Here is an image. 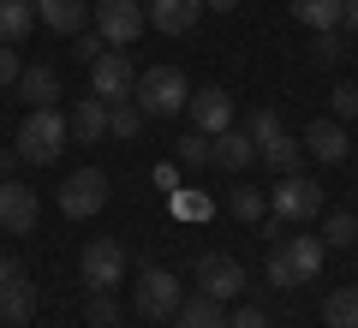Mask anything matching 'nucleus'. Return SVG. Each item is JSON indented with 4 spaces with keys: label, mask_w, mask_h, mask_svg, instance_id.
I'll list each match as a JSON object with an SVG mask.
<instances>
[{
    "label": "nucleus",
    "mask_w": 358,
    "mask_h": 328,
    "mask_svg": "<svg viewBox=\"0 0 358 328\" xmlns=\"http://www.w3.org/2000/svg\"><path fill=\"white\" fill-rule=\"evenodd\" d=\"M341 24H346V30H358V0H346V6H341Z\"/></svg>",
    "instance_id": "38"
},
{
    "label": "nucleus",
    "mask_w": 358,
    "mask_h": 328,
    "mask_svg": "<svg viewBox=\"0 0 358 328\" xmlns=\"http://www.w3.org/2000/svg\"><path fill=\"white\" fill-rule=\"evenodd\" d=\"M322 322L329 328H358V287H334L322 299Z\"/></svg>",
    "instance_id": "25"
},
{
    "label": "nucleus",
    "mask_w": 358,
    "mask_h": 328,
    "mask_svg": "<svg viewBox=\"0 0 358 328\" xmlns=\"http://www.w3.org/2000/svg\"><path fill=\"white\" fill-rule=\"evenodd\" d=\"M143 13L162 36H185V30L203 18V0H143Z\"/></svg>",
    "instance_id": "13"
},
{
    "label": "nucleus",
    "mask_w": 358,
    "mask_h": 328,
    "mask_svg": "<svg viewBox=\"0 0 358 328\" xmlns=\"http://www.w3.org/2000/svg\"><path fill=\"white\" fill-rule=\"evenodd\" d=\"M305 155H317V162H346L352 155V138H346V126L341 120H310V131H305Z\"/></svg>",
    "instance_id": "14"
},
{
    "label": "nucleus",
    "mask_w": 358,
    "mask_h": 328,
    "mask_svg": "<svg viewBox=\"0 0 358 328\" xmlns=\"http://www.w3.org/2000/svg\"><path fill=\"white\" fill-rule=\"evenodd\" d=\"M268 287H299V275H293V257H287V245H268Z\"/></svg>",
    "instance_id": "29"
},
{
    "label": "nucleus",
    "mask_w": 358,
    "mask_h": 328,
    "mask_svg": "<svg viewBox=\"0 0 358 328\" xmlns=\"http://www.w3.org/2000/svg\"><path fill=\"white\" fill-rule=\"evenodd\" d=\"M90 322H96V328H114L120 322V304H114V292H90Z\"/></svg>",
    "instance_id": "31"
},
{
    "label": "nucleus",
    "mask_w": 358,
    "mask_h": 328,
    "mask_svg": "<svg viewBox=\"0 0 358 328\" xmlns=\"http://www.w3.org/2000/svg\"><path fill=\"white\" fill-rule=\"evenodd\" d=\"M36 24H48L54 36H78L84 30V0H36Z\"/></svg>",
    "instance_id": "18"
},
{
    "label": "nucleus",
    "mask_w": 358,
    "mask_h": 328,
    "mask_svg": "<svg viewBox=\"0 0 358 328\" xmlns=\"http://www.w3.org/2000/svg\"><path fill=\"white\" fill-rule=\"evenodd\" d=\"M66 131H72L78 143L108 138V101H102V96H84V101L72 108V114H66Z\"/></svg>",
    "instance_id": "15"
},
{
    "label": "nucleus",
    "mask_w": 358,
    "mask_h": 328,
    "mask_svg": "<svg viewBox=\"0 0 358 328\" xmlns=\"http://www.w3.org/2000/svg\"><path fill=\"white\" fill-rule=\"evenodd\" d=\"M13 167H18V150H0V179H13Z\"/></svg>",
    "instance_id": "37"
},
{
    "label": "nucleus",
    "mask_w": 358,
    "mask_h": 328,
    "mask_svg": "<svg viewBox=\"0 0 358 328\" xmlns=\"http://www.w3.org/2000/svg\"><path fill=\"white\" fill-rule=\"evenodd\" d=\"M102 48H108L102 36H84V42H78V60H96V54H102Z\"/></svg>",
    "instance_id": "36"
},
{
    "label": "nucleus",
    "mask_w": 358,
    "mask_h": 328,
    "mask_svg": "<svg viewBox=\"0 0 358 328\" xmlns=\"http://www.w3.org/2000/svg\"><path fill=\"white\" fill-rule=\"evenodd\" d=\"M126 269H131V257H126V245H120V239H90L84 257H78V275H84L90 292L126 287Z\"/></svg>",
    "instance_id": "4"
},
{
    "label": "nucleus",
    "mask_w": 358,
    "mask_h": 328,
    "mask_svg": "<svg viewBox=\"0 0 358 328\" xmlns=\"http://www.w3.org/2000/svg\"><path fill=\"white\" fill-rule=\"evenodd\" d=\"M30 30H36V0H0V42L18 48Z\"/></svg>",
    "instance_id": "20"
},
{
    "label": "nucleus",
    "mask_w": 358,
    "mask_h": 328,
    "mask_svg": "<svg viewBox=\"0 0 358 328\" xmlns=\"http://www.w3.org/2000/svg\"><path fill=\"white\" fill-rule=\"evenodd\" d=\"M245 131H251V143H257V162H268L275 173H299L305 138H293V131H287L275 114H268V108H257V114L245 120Z\"/></svg>",
    "instance_id": "3"
},
{
    "label": "nucleus",
    "mask_w": 358,
    "mask_h": 328,
    "mask_svg": "<svg viewBox=\"0 0 358 328\" xmlns=\"http://www.w3.org/2000/svg\"><path fill=\"white\" fill-rule=\"evenodd\" d=\"M179 275H167V269H143L138 280H131V311L143 316V322H167V316H179Z\"/></svg>",
    "instance_id": "5"
},
{
    "label": "nucleus",
    "mask_w": 358,
    "mask_h": 328,
    "mask_svg": "<svg viewBox=\"0 0 358 328\" xmlns=\"http://www.w3.org/2000/svg\"><path fill=\"white\" fill-rule=\"evenodd\" d=\"M0 328H6V322H0Z\"/></svg>",
    "instance_id": "41"
},
{
    "label": "nucleus",
    "mask_w": 358,
    "mask_h": 328,
    "mask_svg": "<svg viewBox=\"0 0 358 328\" xmlns=\"http://www.w3.org/2000/svg\"><path fill=\"white\" fill-rule=\"evenodd\" d=\"M150 13H143V0H96V36L108 48H131L143 36Z\"/></svg>",
    "instance_id": "6"
},
{
    "label": "nucleus",
    "mask_w": 358,
    "mask_h": 328,
    "mask_svg": "<svg viewBox=\"0 0 358 328\" xmlns=\"http://www.w3.org/2000/svg\"><path fill=\"white\" fill-rule=\"evenodd\" d=\"M131 101H138L150 120H173L185 101H192V78L179 72V66H150V72H138V90H131Z\"/></svg>",
    "instance_id": "1"
},
{
    "label": "nucleus",
    "mask_w": 358,
    "mask_h": 328,
    "mask_svg": "<svg viewBox=\"0 0 358 328\" xmlns=\"http://www.w3.org/2000/svg\"><path fill=\"white\" fill-rule=\"evenodd\" d=\"M18 275H24V263H18V257H6V251H0V287H13Z\"/></svg>",
    "instance_id": "35"
},
{
    "label": "nucleus",
    "mask_w": 358,
    "mask_h": 328,
    "mask_svg": "<svg viewBox=\"0 0 358 328\" xmlns=\"http://www.w3.org/2000/svg\"><path fill=\"white\" fill-rule=\"evenodd\" d=\"M102 203H108V173H102V167H78V173L60 185V209L72 215V221L102 215Z\"/></svg>",
    "instance_id": "9"
},
{
    "label": "nucleus",
    "mask_w": 358,
    "mask_h": 328,
    "mask_svg": "<svg viewBox=\"0 0 358 328\" xmlns=\"http://www.w3.org/2000/svg\"><path fill=\"white\" fill-rule=\"evenodd\" d=\"M179 322L185 328H227V311L209 292H192V299H179Z\"/></svg>",
    "instance_id": "22"
},
{
    "label": "nucleus",
    "mask_w": 358,
    "mask_h": 328,
    "mask_svg": "<svg viewBox=\"0 0 358 328\" xmlns=\"http://www.w3.org/2000/svg\"><path fill=\"white\" fill-rule=\"evenodd\" d=\"M329 108H334V120H358V84H334Z\"/></svg>",
    "instance_id": "32"
},
{
    "label": "nucleus",
    "mask_w": 358,
    "mask_h": 328,
    "mask_svg": "<svg viewBox=\"0 0 358 328\" xmlns=\"http://www.w3.org/2000/svg\"><path fill=\"white\" fill-rule=\"evenodd\" d=\"M341 36H334V30H310V60H317V66H334V60H341Z\"/></svg>",
    "instance_id": "30"
},
{
    "label": "nucleus",
    "mask_w": 358,
    "mask_h": 328,
    "mask_svg": "<svg viewBox=\"0 0 358 328\" xmlns=\"http://www.w3.org/2000/svg\"><path fill=\"white\" fill-rule=\"evenodd\" d=\"M143 120H150V114H143V108H138V101H108V138H120V143H131V138H138V131H143Z\"/></svg>",
    "instance_id": "24"
},
{
    "label": "nucleus",
    "mask_w": 358,
    "mask_h": 328,
    "mask_svg": "<svg viewBox=\"0 0 358 328\" xmlns=\"http://www.w3.org/2000/svg\"><path fill=\"white\" fill-rule=\"evenodd\" d=\"M227 215H233V221H251V227H257V221L268 215V197H263V191H251V185H233V191H227Z\"/></svg>",
    "instance_id": "26"
},
{
    "label": "nucleus",
    "mask_w": 358,
    "mask_h": 328,
    "mask_svg": "<svg viewBox=\"0 0 358 328\" xmlns=\"http://www.w3.org/2000/svg\"><path fill=\"white\" fill-rule=\"evenodd\" d=\"M281 245H287V257H293V275H299V287L322 275V251H329V245H322L317 233H287Z\"/></svg>",
    "instance_id": "17"
},
{
    "label": "nucleus",
    "mask_w": 358,
    "mask_h": 328,
    "mask_svg": "<svg viewBox=\"0 0 358 328\" xmlns=\"http://www.w3.org/2000/svg\"><path fill=\"white\" fill-rule=\"evenodd\" d=\"M18 96H24L30 108H54V96H60V72H54V66H24V72H18Z\"/></svg>",
    "instance_id": "19"
},
{
    "label": "nucleus",
    "mask_w": 358,
    "mask_h": 328,
    "mask_svg": "<svg viewBox=\"0 0 358 328\" xmlns=\"http://www.w3.org/2000/svg\"><path fill=\"white\" fill-rule=\"evenodd\" d=\"M36 215H42V197H36V191L18 185V179H0V233L24 239V233H36Z\"/></svg>",
    "instance_id": "10"
},
{
    "label": "nucleus",
    "mask_w": 358,
    "mask_h": 328,
    "mask_svg": "<svg viewBox=\"0 0 358 328\" xmlns=\"http://www.w3.org/2000/svg\"><path fill=\"white\" fill-rule=\"evenodd\" d=\"M227 328H268V316L263 311H239V316H227Z\"/></svg>",
    "instance_id": "34"
},
{
    "label": "nucleus",
    "mask_w": 358,
    "mask_h": 328,
    "mask_svg": "<svg viewBox=\"0 0 358 328\" xmlns=\"http://www.w3.org/2000/svg\"><path fill=\"white\" fill-rule=\"evenodd\" d=\"M18 72H24V66H18V48L0 42V84H18Z\"/></svg>",
    "instance_id": "33"
},
{
    "label": "nucleus",
    "mask_w": 358,
    "mask_h": 328,
    "mask_svg": "<svg viewBox=\"0 0 358 328\" xmlns=\"http://www.w3.org/2000/svg\"><path fill=\"white\" fill-rule=\"evenodd\" d=\"M197 292H209V299H239L245 292V263L239 257H221V251H203L197 257Z\"/></svg>",
    "instance_id": "11"
},
{
    "label": "nucleus",
    "mask_w": 358,
    "mask_h": 328,
    "mask_svg": "<svg viewBox=\"0 0 358 328\" xmlns=\"http://www.w3.org/2000/svg\"><path fill=\"white\" fill-rule=\"evenodd\" d=\"M185 114H192V131L221 138V131H233V96H227V90H192Z\"/></svg>",
    "instance_id": "12"
},
{
    "label": "nucleus",
    "mask_w": 358,
    "mask_h": 328,
    "mask_svg": "<svg viewBox=\"0 0 358 328\" xmlns=\"http://www.w3.org/2000/svg\"><path fill=\"white\" fill-rule=\"evenodd\" d=\"M131 90H138V72H131L126 48H102L96 60H90V96H102V101H126Z\"/></svg>",
    "instance_id": "8"
},
{
    "label": "nucleus",
    "mask_w": 358,
    "mask_h": 328,
    "mask_svg": "<svg viewBox=\"0 0 358 328\" xmlns=\"http://www.w3.org/2000/svg\"><path fill=\"white\" fill-rule=\"evenodd\" d=\"M322 245H329V251H346V245H358V215L334 209L329 221H322Z\"/></svg>",
    "instance_id": "27"
},
{
    "label": "nucleus",
    "mask_w": 358,
    "mask_h": 328,
    "mask_svg": "<svg viewBox=\"0 0 358 328\" xmlns=\"http://www.w3.org/2000/svg\"><path fill=\"white\" fill-rule=\"evenodd\" d=\"M239 0H203V13H233Z\"/></svg>",
    "instance_id": "39"
},
{
    "label": "nucleus",
    "mask_w": 358,
    "mask_h": 328,
    "mask_svg": "<svg viewBox=\"0 0 358 328\" xmlns=\"http://www.w3.org/2000/svg\"><path fill=\"white\" fill-rule=\"evenodd\" d=\"M66 138H72V131H66V120L54 114V108H30L24 126H18V138H13V150H18V162L48 167V162H60Z\"/></svg>",
    "instance_id": "2"
},
{
    "label": "nucleus",
    "mask_w": 358,
    "mask_h": 328,
    "mask_svg": "<svg viewBox=\"0 0 358 328\" xmlns=\"http://www.w3.org/2000/svg\"><path fill=\"white\" fill-rule=\"evenodd\" d=\"M179 162H185V167H209V162H215V138L185 131V138H179Z\"/></svg>",
    "instance_id": "28"
},
{
    "label": "nucleus",
    "mask_w": 358,
    "mask_h": 328,
    "mask_svg": "<svg viewBox=\"0 0 358 328\" xmlns=\"http://www.w3.org/2000/svg\"><path fill=\"white\" fill-rule=\"evenodd\" d=\"M173 328H185V322H173Z\"/></svg>",
    "instance_id": "40"
},
{
    "label": "nucleus",
    "mask_w": 358,
    "mask_h": 328,
    "mask_svg": "<svg viewBox=\"0 0 358 328\" xmlns=\"http://www.w3.org/2000/svg\"><path fill=\"white\" fill-rule=\"evenodd\" d=\"M275 215H281L287 227H305V221H317L322 215V185L305 173H281V185H275Z\"/></svg>",
    "instance_id": "7"
},
{
    "label": "nucleus",
    "mask_w": 358,
    "mask_h": 328,
    "mask_svg": "<svg viewBox=\"0 0 358 328\" xmlns=\"http://www.w3.org/2000/svg\"><path fill=\"white\" fill-rule=\"evenodd\" d=\"M36 304H42V292L18 275L13 287H0V322H6V328H24L30 316H36Z\"/></svg>",
    "instance_id": "16"
},
{
    "label": "nucleus",
    "mask_w": 358,
    "mask_h": 328,
    "mask_svg": "<svg viewBox=\"0 0 358 328\" xmlns=\"http://www.w3.org/2000/svg\"><path fill=\"white\" fill-rule=\"evenodd\" d=\"M251 162H257L251 131L233 126V131H221V138H215V162H209V167H227V173H239V167H251Z\"/></svg>",
    "instance_id": "21"
},
{
    "label": "nucleus",
    "mask_w": 358,
    "mask_h": 328,
    "mask_svg": "<svg viewBox=\"0 0 358 328\" xmlns=\"http://www.w3.org/2000/svg\"><path fill=\"white\" fill-rule=\"evenodd\" d=\"M293 6V18L305 30H341V6L346 0H287Z\"/></svg>",
    "instance_id": "23"
}]
</instances>
